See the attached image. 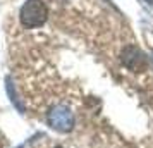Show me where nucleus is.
I'll use <instances>...</instances> for the list:
<instances>
[{
    "instance_id": "nucleus-1",
    "label": "nucleus",
    "mask_w": 153,
    "mask_h": 148,
    "mask_svg": "<svg viewBox=\"0 0 153 148\" xmlns=\"http://www.w3.org/2000/svg\"><path fill=\"white\" fill-rule=\"evenodd\" d=\"M47 16L48 10L42 0H26L21 7V22L28 28L42 26L47 21Z\"/></svg>"
},
{
    "instance_id": "nucleus-2",
    "label": "nucleus",
    "mask_w": 153,
    "mask_h": 148,
    "mask_svg": "<svg viewBox=\"0 0 153 148\" xmlns=\"http://www.w3.org/2000/svg\"><path fill=\"white\" fill-rule=\"evenodd\" d=\"M48 122L53 129L65 133V131H71L72 129V126H74V117H72V112L65 105H57L48 114Z\"/></svg>"
},
{
    "instance_id": "nucleus-3",
    "label": "nucleus",
    "mask_w": 153,
    "mask_h": 148,
    "mask_svg": "<svg viewBox=\"0 0 153 148\" xmlns=\"http://www.w3.org/2000/svg\"><path fill=\"white\" fill-rule=\"evenodd\" d=\"M122 64L132 72H141L146 69V57L138 47L129 45L122 50Z\"/></svg>"
},
{
    "instance_id": "nucleus-4",
    "label": "nucleus",
    "mask_w": 153,
    "mask_h": 148,
    "mask_svg": "<svg viewBox=\"0 0 153 148\" xmlns=\"http://www.w3.org/2000/svg\"><path fill=\"white\" fill-rule=\"evenodd\" d=\"M146 4H150V5H153V0H145Z\"/></svg>"
},
{
    "instance_id": "nucleus-5",
    "label": "nucleus",
    "mask_w": 153,
    "mask_h": 148,
    "mask_svg": "<svg viewBox=\"0 0 153 148\" xmlns=\"http://www.w3.org/2000/svg\"><path fill=\"white\" fill-rule=\"evenodd\" d=\"M152 62H153V57H152Z\"/></svg>"
}]
</instances>
